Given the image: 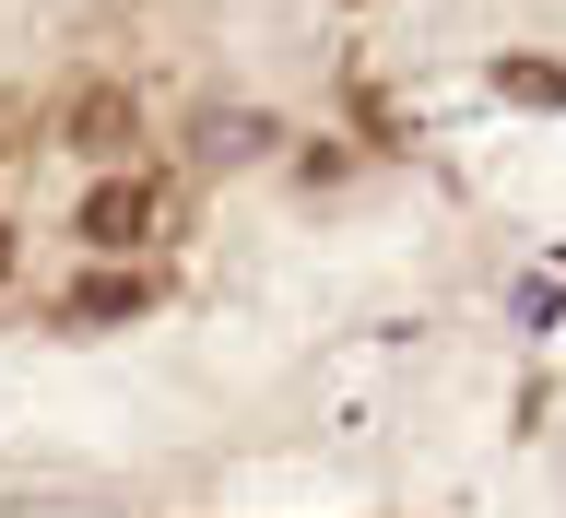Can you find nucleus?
<instances>
[{"label": "nucleus", "instance_id": "1", "mask_svg": "<svg viewBox=\"0 0 566 518\" xmlns=\"http://www.w3.org/2000/svg\"><path fill=\"white\" fill-rule=\"evenodd\" d=\"M166 212H177V189H166V177L118 166V177H95V189H83V212H71V224H83V247H118V260H130V247H154V236H166Z\"/></svg>", "mask_w": 566, "mask_h": 518}, {"label": "nucleus", "instance_id": "2", "mask_svg": "<svg viewBox=\"0 0 566 518\" xmlns=\"http://www.w3.org/2000/svg\"><path fill=\"white\" fill-rule=\"evenodd\" d=\"M60 141H83V154H130V141H142V106L118 95V83H83V95L60 106Z\"/></svg>", "mask_w": 566, "mask_h": 518}, {"label": "nucleus", "instance_id": "3", "mask_svg": "<svg viewBox=\"0 0 566 518\" xmlns=\"http://www.w3.org/2000/svg\"><path fill=\"white\" fill-rule=\"evenodd\" d=\"M130 307H142V283H83L60 318H130Z\"/></svg>", "mask_w": 566, "mask_h": 518}, {"label": "nucleus", "instance_id": "4", "mask_svg": "<svg viewBox=\"0 0 566 518\" xmlns=\"http://www.w3.org/2000/svg\"><path fill=\"white\" fill-rule=\"evenodd\" d=\"M507 95H531V106H555V95H566V71H543V60H507Z\"/></svg>", "mask_w": 566, "mask_h": 518}, {"label": "nucleus", "instance_id": "5", "mask_svg": "<svg viewBox=\"0 0 566 518\" xmlns=\"http://www.w3.org/2000/svg\"><path fill=\"white\" fill-rule=\"evenodd\" d=\"M0 283H12V224H0Z\"/></svg>", "mask_w": 566, "mask_h": 518}]
</instances>
